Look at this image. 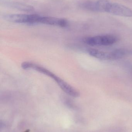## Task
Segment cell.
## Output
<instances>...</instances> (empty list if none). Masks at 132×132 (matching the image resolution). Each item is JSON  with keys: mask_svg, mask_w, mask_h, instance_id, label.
I'll use <instances>...</instances> for the list:
<instances>
[{"mask_svg": "<svg viewBox=\"0 0 132 132\" xmlns=\"http://www.w3.org/2000/svg\"><path fill=\"white\" fill-rule=\"evenodd\" d=\"M118 41V38L114 36L104 35L86 38L84 42L91 46H107L113 45Z\"/></svg>", "mask_w": 132, "mask_h": 132, "instance_id": "7a4b0ae2", "label": "cell"}, {"mask_svg": "<svg viewBox=\"0 0 132 132\" xmlns=\"http://www.w3.org/2000/svg\"><path fill=\"white\" fill-rule=\"evenodd\" d=\"M39 23L61 27H66L68 24L67 21L63 19L42 16L40 17Z\"/></svg>", "mask_w": 132, "mask_h": 132, "instance_id": "277c9868", "label": "cell"}, {"mask_svg": "<svg viewBox=\"0 0 132 132\" xmlns=\"http://www.w3.org/2000/svg\"><path fill=\"white\" fill-rule=\"evenodd\" d=\"M21 67L25 70L32 69L50 77L55 81L58 86L64 92L70 96L73 97H77L80 96V93L77 90L64 80L63 79L44 67L34 63L26 62L22 63Z\"/></svg>", "mask_w": 132, "mask_h": 132, "instance_id": "6da1fadb", "label": "cell"}, {"mask_svg": "<svg viewBox=\"0 0 132 132\" xmlns=\"http://www.w3.org/2000/svg\"></svg>", "mask_w": 132, "mask_h": 132, "instance_id": "30bf717a", "label": "cell"}, {"mask_svg": "<svg viewBox=\"0 0 132 132\" xmlns=\"http://www.w3.org/2000/svg\"><path fill=\"white\" fill-rule=\"evenodd\" d=\"M1 3L4 6L7 7L14 9L19 11L32 12L34 10L33 7L31 5L11 0H1Z\"/></svg>", "mask_w": 132, "mask_h": 132, "instance_id": "5b68a950", "label": "cell"}, {"mask_svg": "<svg viewBox=\"0 0 132 132\" xmlns=\"http://www.w3.org/2000/svg\"><path fill=\"white\" fill-rule=\"evenodd\" d=\"M6 21L17 23L29 24L30 14H6L3 15Z\"/></svg>", "mask_w": 132, "mask_h": 132, "instance_id": "8992f818", "label": "cell"}, {"mask_svg": "<svg viewBox=\"0 0 132 132\" xmlns=\"http://www.w3.org/2000/svg\"><path fill=\"white\" fill-rule=\"evenodd\" d=\"M79 6L84 10L90 11L97 12L96 1H85L80 3Z\"/></svg>", "mask_w": 132, "mask_h": 132, "instance_id": "9c48e42d", "label": "cell"}, {"mask_svg": "<svg viewBox=\"0 0 132 132\" xmlns=\"http://www.w3.org/2000/svg\"><path fill=\"white\" fill-rule=\"evenodd\" d=\"M128 52L123 49H118L110 52L111 60L121 59L128 53Z\"/></svg>", "mask_w": 132, "mask_h": 132, "instance_id": "ba28073f", "label": "cell"}, {"mask_svg": "<svg viewBox=\"0 0 132 132\" xmlns=\"http://www.w3.org/2000/svg\"><path fill=\"white\" fill-rule=\"evenodd\" d=\"M105 12L122 17H132V10L131 9L121 4L112 3L109 1L106 6Z\"/></svg>", "mask_w": 132, "mask_h": 132, "instance_id": "3957f363", "label": "cell"}, {"mask_svg": "<svg viewBox=\"0 0 132 132\" xmlns=\"http://www.w3.org/2000/svg\"><path fill=\"white\" fill-rule=\"evenodd\" d=\"M89 54L91 56L101 60H111L110 52H106L94 49H91L88 50Z\"/></svg>", "mask_w": 132, "mask_h": 132, "instance_id": "52a82bcc", "label": "cell"}]
</instances>
